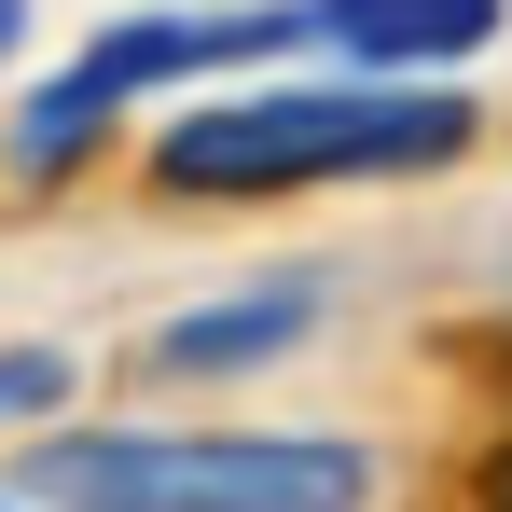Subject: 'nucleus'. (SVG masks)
<instances>
[{
    "label": "nucleus",
    "instance_id": "nucleus-8",
    "mask_svg": "<svg viewBox=\"0 0 512 512\" xmlns=\"http://www.w3.org/2000/svg\"><path fill=\"white\" fill-rule=\"evenodd\" d=\"M0 512H28V499H0Z\"/></svg>",
    "mask_w": 512,
    "mask_h": 512
},
{
    "label": "nucleus",
    "instance_id": "nucleus-5",
    "mask_svg": "<svg viewBox=\"0 0 512 512\" xmlns=\"http://www.w3.org/2000/svg\"><path fill=\"white\" fill-rule=\"evenodd\" d=\"M56 402H70V360H56V346H0V429L56 416Z\"/></svg>",
    "mask_w": 512,
    "mask_h": 512
},
{
    "label": "nucleus",
    "instance_id": "nucleus-2",
    "mask_svg": "<svg viewBox=\"0 0 512 512\" xmlns=\"http://www.w3.org/2000/svg\"><path fill=\"white\" fill-rule=\"evenodd\" d=\"M14 485L28 512H360L374 457L319 429H56Z\"/></svg>",
    "mask_w": 512,
    "mask_h": 512
},
{
    "label": "nucleus",
    "instance_id": "nucleus-4",
    "mask_svg": "<svg viewBox=\"0 0 512 512\" xmlns=\"http://www.w3.org/2000/svg\"><path fill=\"white\" fill-rule=\"evenodd\" d=\"M305 333H319V277H263L222 305H180L153 333V374H250V360H291Z\"/></svg>",
    "mask_w": 512,
    "mask_h": 512
},
{
    "label": "nucleus",
    "instance_id": "nucleus-7",
    "mask_svg": "<svg viewBox=\"0 0 512 512\" xmlns=\"http://www.w3.org/2000/svg\"><path fill=\"white\" fill-rule=\"evenodd\" d=\"M485 512H512V457H499V471H485Z\"/></svg>",
    "mask_w": 512,
    "mask_h": 512
},
{
    "label": "nucleus",
    "instance_id": "nucleus-6",
    "mask_svg": "<svg viewBox=\"0 0 512 512\" xmlns=\"http://www.w3.org/2000/svg\"><path fill=\"white\" fill-rule=\"evenodd\" d=\"M14 42H28V0H0V70H14Z\"/></svg>",
    "mask_w": 512,
    "mask_h": 512
},
{
    "label": "nucleus",
    "instance_id": "nucleus-3",
    "mask_svg": "<svg viewBox=\"0 0 512 512\" xmlns=\"http://www.w3.org/2000/svg\"><path fill=\"white\" fill-rule=\"evenodd\" d=\"M512 0H319V56L374 70V84H443L457 56L499 42Z\"/></svg>",
    "mask_w": 512,
    "mask_h": 512
},
{
    "label": "nucleus",
    "instance_id": "nucleus-1",
    "mask_svg": "<svg viewBox=\"0 0 512 512\" xmlns=\"http://www.w3.org/2000/svg\"><path fill=\"white\" fill-rule=\"evenodd\" d=\"M471 153V97L457 84H250L208 97L153 139V180L167 194H305V180H416Z\"/></svg>",
    "mask_w": 512,
    "mask_h": 512
}]
</instances>
